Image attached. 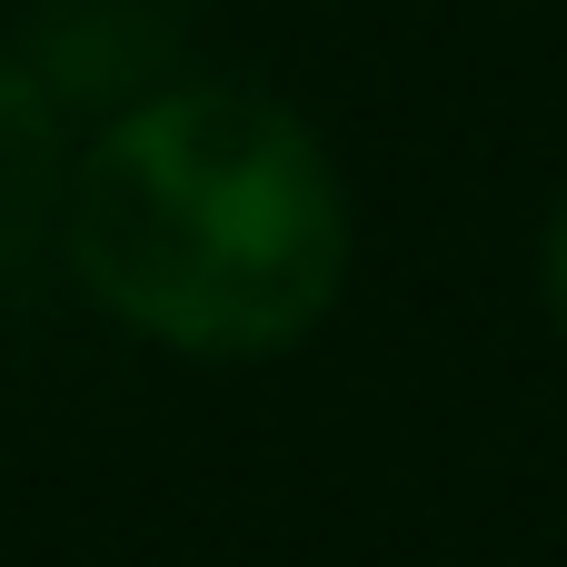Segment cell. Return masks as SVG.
<instances>
[{
    "mask_svg": "<svg viewBox=\"0 0 567 567\" xmlns=\"http://www.w3.org/2000/svg\"><path fill=\"white\" fill-rule=\"evenodd\" d=\"M80 289L179 359H279L349 289V189L319 130L239 80H169L90 130L60 189Z\"/></svg>",
    "mask_w": 567,
    "mask_h": 567,
    "instance_id": "cell-1",
    "label": "cell"
},
{
    "mask_svg": "<svg viewBox=\"0 0 567 567\" xmlns=\"http://www.w3.org/2000/svg\"><path fill=\"white\" fill-rule=\"evenodd\" d=\"M50 110H130L150 90H169V10L159 0H40V20L10 50Z\"/></svg>",
    "mask_w": 567,
    "mask_h": 567,
    "instance_id": "cell-2",
    "label": "cell"
},
{
    "mask_svg": "<svg viewBox=\"0 0 567 567\" xmlns=\"http://www.w3.org/2000/svg\"><path fill=\"white\" fill-rule=\"evenodd\" d=\"M60 189H70L60 110L40 100V80L20 60H0V279L40 249V229L60 219Z\"/></svg>",
    "mask_w": 567,
    "mask_h": 567,
    "instance_id": "cell-3",
    "label": "cell"
},
{
    "mask_svg": "<svg viewBox=\"0 0 567 567\" xmlns=\"http://www.w3.org/2000/svg\"><path fill=\"white\" fill-rule=\"evenodd\" d=\"M538 289H548V309H558V329H567V199H558V219H548V239H538Z\"/></svg>",
    "mask_w": 567,
    "mask_h": 567,
    "instance_id": "cell-4",
    "label": "cell"
}]
</instances>
